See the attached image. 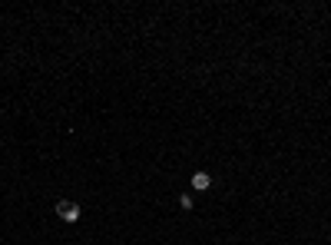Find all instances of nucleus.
<instances>
[{"label":"nucleus","instance_id":"1","mask_svg":"<svg viewBox=\"0 0 331 245\" xmlns=\"http://www.w3.org/2000/svg\"><path fill=\"white\" fill-rule=\"evenodd\" d=\"M56 215H60L63 222H76V219H80V206L70 202V199H60V202H56Z\"/></svg>","mask_w":331,"mask_h":245},{"label":"nucleus","instance_id":"2","mask_svg":"<svg viewBox=\"0 0 331 245\" xmlns=\"http://www.w3.org/2000/svg\"><path fill=\"white\" fill-rule=\"evenodd\" d=\"M209 186H212V176H209V172H192V189L195 192H206Z\"/></svg>","mask_w":331,"mask_h":245},{"label":"nucleus","instance_id":"3","mask_svg":"<svg viewBox=\"0 0 331 245\" xmlns=\"http://www.w3.org/2000/svg\"><path fill=\"white\" fill-rule=\"evenodd\" d=\"M179 206H182V209H192V195L182 192V195H179Z\"/></svg>","mask_w":331,"mask_h":245}]
</instances>
